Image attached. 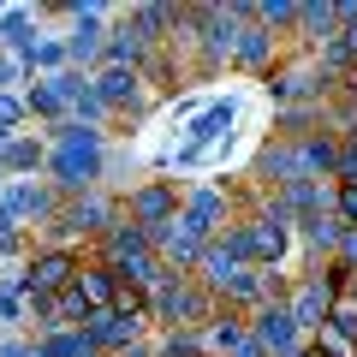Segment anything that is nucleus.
Segmentation results:
<instances>
[{
    "instance_id": "1",
    "label": "nucleus",
    "mask_w": 357,
    "mask_h": 357,
    "mask_svg": "<svg viewBox=\"0 0 357 357\" xmlns=\"http://www.w3.org/2000/svg\"><path fill=\"white\" fill-rule=\"evenodd\" d=\"M48 137V185L60 197H89V191H102V178H107V131H89L77 126V119H60L54 131H42Z\"/></svg>"
},
{
    "instance_id": "2",
    "label": "nucleus",
    "mask_w": 357,
    "mask_h": 357,
    "mask_svg": "<svg viewBox=\"0 0 357 357\" xmlns=\"http://www.w3.org/2000/svg\"><path fill=\"white\" fill-rule=\"evenodd\" d=\"M215 316H220V298L208 292L197 274H167V280L149 292V321H155V333H161V328L203 333Z\"/></svg>"
},
{
    "instance_id": "3",
    "label": "nucleus",
    "mask_w": 357,
    "mask_h": 357,
    "mask_svg": "<svg viewBox=\"0 0 357 357\" xmlns=\"http://www.w3.org/2000/svg\"><path fill=\"white\" fill-rule=\"evenodd\" d=\"M89 250H66V244H36V250L18 262V286H24V298H60L72 292L77 268H84Z\"/></svg>"
},
{
    "instance_id": "4",
    "label": "nucleus",
    "mask_w": 357,
    "mask_h": 357,
    "mask_svg": "<svg viewBox=\"0 0 357 357\" xmlns=\"http://www.w3.org/2000/svg\"><path fill=\"white\" fill-rule=\"evenodd\" d=\"M178 203H185V185H178V178H137V185L119 197L126 220L143 227V232H161L167 220H178Z\"/></svg>"
},
{
    "instance_id": "5",
    "label": "nucleus",
    "mask_w": 357,
    "mask_h": 357,
    "mask_svg": "<svg viewBox=\"0 0 357 357\" xmlns=\"http://www.w3.org/2000/svg\"><path fill=\"white\" fill-rule=\"evenodd\" d=\"M107 18H114V6H102V0L72 6V30H66V60H72V72H102Z\"/></svg>"
},
{
    "instance_id": "6",
    "label": "nucleus",
    "mask_w": 357,
    "mask_h": 357,
    "mask_svg": "<svg viewBox=\"0 0 357 357\" xmlns=\"http://www.w3.org/2000/svg\"><path fill=\"white\" fill-rule=\"evenodd\" d=\"M60 203H66V197L54 191L48 178H6V191H0V208H6L24 232L30 227H48V220L60 215Z\"/></svg>"
},
{
    "instance_id": "7",
    "label": "nucleus",
    "mask_w": 357,
    "mask_h": 357,
    "mask_svg": "<svg viewBox=\"0 0 357 357\" xmlns=\"http://www.w3.org/2000/svg\"><path fill=\"white\" fill-rule=\"evenodd\" d=\"M238 238H244V262H250V268H286V256L298 250L292 227H280L274 215H250V220H238Z\"/></svg>"
},
{
    "instance_id": "8",
    "label": "nucleus",
    "mask_w": 357,
    "mask_h": 357,
    "mask_svg": "<svg viewBox=\"0 0 357 357\" xmlns=\"http://www.w3.org/2000/svg\"><path fill=\"white\" fill-rule=\"evenodd\" d=\"M286 310H292V321L304 328V340H310V333H321V328H328V310H333V286H328V274H321V268H310V274H292Z\"/></svg>"
},
{
    "instance_id": "9",
    "label": "nucleus",
    "mask_w": 357,
    "mask_h": 357,
    "mask_svg": "<svg viewBox=\"0 0 357 357\" xmlns=\"http://www.w3.org/2000/svg\"><path fill=\"white\" fill-rule=\"evenodd\" d=\"M149 244H155V256L167 262V274H197V262H203V250H208V238L185 215L167 220L161 232H149Z\"/></svg>"
},
{
    "instance_id": "10",
    "label": "nucleus",
    "mask_w": 357,
    "mask_h": 357,
    "mask_svg": "<svg viewBox=\"0 0 357 357\" xmlns=\"http://www.w3.org/2000/svg\"><path fill=\"white\" fill-rule=\"evenodd\" d=\"M89 84H96V96L107 102L114 119L149 107V84H143V72H131V66H102V72H89Z\"/></svg>"
},
{
    "instance_id": "11",
    "label": "nucleus",
    "mask_w": 357,
    "mask_h": 357,
    "mask_svg": "<svg viewBox=\"0 0 357 357\" xmlns=\"http://www.w3.org/2000/svg\"><path fill=\"white\" fill-rule=\"evenodd\" d=\"M250 340L262 345L268 357H292V351H304V345H310L286 304H262V310H256V316H250Z\"/></svg>"
},
{
    "instance_id": "12",
    "label": "nucleus",
    "mask_w": 357,
    "mask_h": 357,
    "mask_svg": "<svg viewBox=\"0 0 357 357\" xmlns=\"http://www.w3.org/2000/svg\"><path fill=\"white\" fill-rule=\"evenodd\" d=\"M292 238H298V250L310 256V268L316 262H333V250H340V238H345V220L333 215V208H316V215H304L292 227Z\"/></svg>"
},
{
    "instance_id": "13",
    "label": "nucleus",
    "mask_w": 357,
    "mask_h": 357,
    "mask_svg": "<svg viewBox=\"0 0 357 357\" xmlns=\"http://www.w3.org/2000/svg\"><path fill=\"white\" fill-rule=\"evenodd\" d=\"M340 6L333 0H298V48H310V54H321V48H333L340 42Z\"/></svg>"
},
{
    "instance_id": "14",
    "label": "nucleus",
    "mask_w": 357,
    "mask_h": 357,
    "mask_svg": "<svg viewBox=\"0 0 357 357\" xmlns=\"http://www.w3.org/2000/svg\"><path fill=\"white\" fill-rule=\"evenodd\" d=\"M280 60H286V42H274V36H268V30L250 18V24L238 30V42H232V66H244V72H262V77H268Z\"/></svg>"
},
{
    "instance_id": "15",
    "label": "nucleus",
    "mask_w": 357,
    "mask_h": 357,
    "mask_svg": "<svg viewBox=\"0 0 357 357\" xmlns=\"http://www.w3.org/2000/svg\"><path fill=\"white\" fill-rule=\"evenodd\" d=\"M0 173H6V178H42V173H48V137H36V131L6 137V149H0Z\"/></svg>"
},
{
    "instance_id": "16",
    "label": "nucleus",
    "mask_w": 357,
    "mask_h": 357,
    "mask_svg": "<svg viewBox=\"0 0 357 357\" xmlns=\"http://www.w3.org/2000/svg\"><path fill=\"white\" fill-rule=\"evenodd\" d=\"M72 292L89 304V316H107L114 310V292H119V274L107 262H96V256H84V268H77V280H72Z\"/></svg>"
},
{
    "instance_id": "17",
    "label": "nucleus",
    "mask_w": 357,
    "mask_h": 357,
    "mask_svg": "<svg viewBox=\"0 0 357 357\" xmlns=\"http://www.w3.org/2000/svg\"><path fill=\"white\" fill-rule=\"evenodd\" d=\"M24 114L30 119H42V126H60V119H72V107H66V89H60V77H30L24 84Z\"/></svg>"
},
{
    "instance_id": "18",
    "label": "nucleus",
    "mask_w": 357,
    "mask_h": 357,
    "mask_svg": "<svg viewBox=\"0 0 357 357\" xmlns=\"http://www.w3.org/2000/svg\"><path fill=\"white\" fill-rule=\"evenodd\" d=\"M149 42L137 36V24L131 18H119L114 30H107V42H102V66H131V72H143V60H149Z\"/></svg>"
},
{
    "instance_id": "19",
    "label": "nucleus",
    "mask_w": 357,
    "mask_h": 357,
    "mask_svg": "<svg viewBox=\"0 0 357 357\" xmlns=\"http://www.w3.org/2000/svg\"><path fill=\"white\" fill-rule=\"evenodd\" d=\"M250 18H256L274 42H286V48L298 42V0H250Z\"/></svg>"
},
{
    "instance_id": "20",
    "label": "nucleus",
    "mask_w": 357,
    "mask_h": 357,
    "mask_svg": "<svg viewBox=\"0 0 357 357\" xmlns=\"http://www.w3.org/2000/svg\"><path fill=\"white\" fill-rule=\"evenodd\" d=\"M244 340H250V321L232 316V310H220V316L203 328V351H208V357H232Z\"/></svg>"
},
{
    "instance_id": "21",
    "label": "nucleus",
    "mask_w": 357,
    "mask_h": 357,
    "mask_svg": "<svg viewBox=\"0 0 357 357\" xmlns=\"http://www.w3.org/2000/svg\"><path fill=\"white\" fill-rule=\"evenodd\" d=\"M36 357H102V351L89 345L84 328H60V333H42L36 340Z\"/></svg>"
},
{
    "instance_id": "22",
    "label": "nucleus",
    "mask_w": 357,
    "mask_h": 357,
    "mask_svg": "<svg viewBox=\"0 0 357 357\" xmlns=\"http://www.w3.org/2000/svg\"><path fill=\"white\" fill-rule=\"evenodd\" d=\"M0 321L30 333V298H24V286H18V274H13V280H0Z\"/></svg>"
},
{
    "instance_id": "23",
    "label": "nucleus",
    "mask_w": 357,
    "mask_h": 357,
    "mask_svg": "<svg viewBox=\"0 0 357 357\" xmlns=\"http://www.w3.org/2000/svg\"><path fill=\"white\" fill-rule=\"evenodd\" d=\"M328 328H340L345 340H357V274H351V286H340V292H333V310H328Z\"/></svg>"
},
{
    "instance_id": "24",
    "label": "nucleus",
    "mask_w": 357,
    "mask_h": 357,
    "mask_svg": "<svg viewBox=\"0 0 357 357\" xmlns=\"http://www.w3.org/2000/svg\"><path fill=\"white\" fill-rule=\"evenodd\" d=\"M30 250H36V244H30V232L18 227V220L6 215V208H0V256H18V262H24Z\"/></svg>"
},
{
    "instance_id": "25",
    "label": "nucleus",
    "mask_w": 357,
    "mask_h": 357,
    "mask_svg": "<svg viewBox=\"0 0 357 357\" xmlns=\"http://www.w3.org/2000/svg\"><path fill=\"white\" fill-rule=\"evenodd\" d=\"M333 185H357V137H340V161H333Z\"/></svg>"
},
{
    "instance_id": "26",
    "label": "nucleus",
    "mask_w": 357,
    "mask_h": 357,
    "mask_svg": "<svg viewBox=\"0 0 357 357\" xmlns=\"http://www.w3.org/2000/svg\"><path fill=\"white\" fill-rule=\"evenodd\" d=\"M333 215L345 227H357V185H333Z\"/></svg>"
},
{
    "instance_id": "27",
    "label": "nucleus",
    "mask_w": 357,
    "mask_h": 357,
    "mask_svg": "<svg viewBox=\"0 0 357 357\" xmlns=\"http://www.w3.org/2000/svg\"><path fill=\"white\" fill-rule=\"evenodd\" d=\"M333 262L357 274V227H345V238H340V250H333Z\"/></svg>"
},
{
    "instance_id": "28",
    "label": "nucleus",
    "mask_w": 357,
    "mask_h": 357,
    "mask_svg": "<svg viewBox=\"0 0 357 357\" xmlns=\"http://www.w3.org/2000/svg\"><path fill=\"white\" fill-rule=\"evenodd\" d=\"M0 191H6V173H0Z\"/></svg>"
},
{
    "instance_id": "29",
    "label": "nucleus",
    "mask_w": 357,
    "mask_h": 357,
    "mask_svg": "<svg viewBox=\"0 0 357 357\" xmlns=\"http://www.w3.org/2000/svg\"><path fill=\"white\" fill-rule=\"evenodd\" d=\"M0 149H6V137H0Z\"/></svg>"
}]
</instances>
